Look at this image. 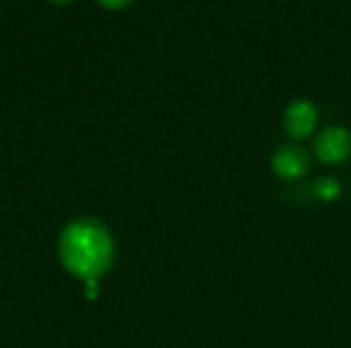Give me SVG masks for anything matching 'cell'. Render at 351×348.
Here are the masks:
<instances>
[{"mask_svg":"<svg viewBox=\"0 0 351 348\" xmlns=\"http://www.w3.org/2000/svg\"><path fill=\"white\" fill-rule=\"evenodd\" d=\"M60 258L74 277L97 281L113 263V240L99 222L76 219L60 236Z\"/></svg>","mask_w":351,"mask_h":348,"instance_id":"6da1fadb","label":"cell"},{"mask_svg":"<svg viewBox=\"0 0 351 348\" xmlns=\"http://www.w3.org/2000/svg\"><path fill=\"white\" fill-rule=\"evenodd\" d=\"M315 152L319 160L327 164L343 162L351 154V133L343 127H327L315 139Z\"/></svg>","mask_w":351,"mask_h":348,"instance_id":"7a4b0ae2","label":"cell"},{"mask_svg":"<svg viewBox=\"0 0 351 348\" xmlns=\"http://www.w3.org/2000/svg\"><path fill=\"white\" fill-rule=\"evenodd\" d=\"M317 119H319L317 107L311 101L298 98V101L288 105V109L284 113V127H286L290 137L302 139V137H308L315 131Z\"/></svg>","mask_w":351,"mask_h":348,"instance_id":"3957f363","label":"cell"},{"mask_svg":"<svg viewBox=\"0 0 351 348\" xmlns=\"http://www.w3.org/2000/svg\"><path fill=\"white\" fill-rule=\"evenodd\" d=\"M271 166H274V172L282 180H296L302 174H306V170L311 166V156L300 146H282L274 154Z\"/></svg>","mask_w":351,"mask_h":348,"instance_id":"277c9868","label":"cell"},{"mask_svg":"<svg viewBox=\"0 0 351 348\" xmlns=\"http://www.w3.org/2000/svg\"><path fill=\"white\" fill-rule=\"evenodd\" d=\"M337 185H335V180H323L321 183V187H319V193L325 197V199H333L335 195H337Z\"/></svg>","mask_w":351,"mask_h":348,"instance_id":"5b68a950","label":"cell"},{"mask_svg":"<svg viewBox=\"0 0 351 348\" xmlns=\"http://www.w3.org/2000/svg\"><path fill=\"white\" fill-rule=\"evenodd\" d=\"M101 6H105V8H111V10H119V8H123V6H128L132 0H97Z\"/></svg>","mask_w":351,"mask_h":348,"instance_id":"8992f818","label":"cell"},{"mask_svg":"<svg viewBox=\"0 0 351 348\" xmlns=\"http://www.w3.org/2000/svg\"><path fill=\"white\" fill-rule=\"evenodd\" d=\"M51 2H58V4H64V2H70V0H51Z\"/></svg>","mask_w":351,"mask_h":348,"instance_id":"52a82bcc","label":"cell"}]
</instances>
